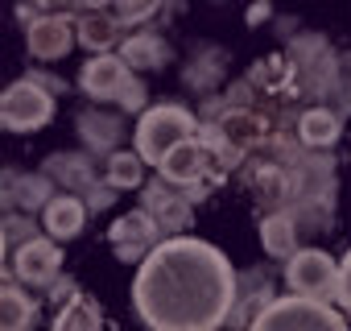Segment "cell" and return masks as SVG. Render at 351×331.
Wrapping results in <instances>:
<instances>
[{"mask_svg": "<svg viewBox=\"0 0 351 331\" xmlns=\"http://www.w3.org/2000/svg\"><path fill=\"white\" fill-rule=\"evenodd\" d=\"M79 87L99 100V104H116L124 112H141L145 108V83L136 79V71L120 58V54H95L83 62L79 71Z\"/></svg>", "mask_w": 351, "mask_h": 331, "instance_id": "cell-4", "label": "cell"}, {"mask_svg": "<svg viewBox=\"0 0 351 331\" xmlns=\"http://www.w3.org/2000/svg\"><path fill=\"white\" fill-rule=\"evenodd\" d=\"M50 195H54V183H50L46 174H17V170H0V207L42 212Z\"/></svg>", "mask_w": 351, "mask_h": 331, "instance_id": "cell-14", "label": "cell"}, {"mask_svg": "<svg viewBox=\"0 0 351 331\" xmlns=\"http://www.w3.org/2000/svg\"><path fill=\"white\" fill-rule=\"evenodd\" d=\"M99 327H104V310L91 294H71L54 315V331H99Z\"/></svg>", "mask_w": 351, "mask_h": 331, "instance_id": "cell-21", "label": "cell"}, {"mask_svg": "<svg viewBox=\"0 0 351 331\" xmlns=\"http://www.w3.org/2000/svg\"><path fill=\"white\" fill-rule=\"evenodd\" d=\"M124 25L112 9H79V21H75V42L91 54H108L116 42H120Z\"/></svg>", "mask_w": 351, "mask_h": 331, "instance_id": "cell-15", "label": "cell"}, {"mask_svg": "<svg viewBox=\"0 0 351 331\" xmlns=\"http://www.w3.org/2000/svg\"><path fill=\"white\" fill-rule=\"evenodd\" d=\"M0 265H5V224H0Z\"/></svg>", "mask_w": 351, "mask_h": 331, "instance_id": "cell-29", "label": "cell"}, {"mask_svg": "<svg viewBox=\"0 0 351 331\" xmlns=\"http://www.w3.org/2000/svg\"><path fill=\"white\" fill-rule=\"evenodd\" d=\"M161 5H165V0H112V13L120 17V25H141V21H149Z\"/></svg>", "mask_w": 351, "mask_h": 331, "instance_id": "cell-24", "label": "cell"}, {"mask_svg": "<svg viewBox=\"0 0 351 331\" xmlns=\"http://www.w3.org/2000/svg\"><path fill=\"white\" fill-rule=\"evenodd\" d=\"M157 174H161L165 183H173V187H182L186 199L195 203V199H203L211 187H219L223 166L207 153V145H203L199 133H195L191 141H178V145H173V149L157 161Z\"/></svg>", "mask_w": 351, "mask_h": 331, "instance_id": "cell-6", "label": "cell"}, {"mask_svg": "<svg viewBox=\"0 0 351 331\" xmlns=\"http://www.w3.org/2000/svg\"><path fill=\"white\" fill-rule=\"evenodd\" d=\"M157 240H161V228L153 224V216H149L145 207L124 212V216L108 228V244H112V253H116L124 265H136Z\"/></svg>", "mask_w": 351, "mask_h": 331, "instance_id": "cell-11", "label": "cell"}, {"mask_svg": "<svg viewBox=\"0 0 351 331\" xmlns=\"http://www.w3.org/2000/svg\"><path fill=\"white\" fill-rule=\"evenodd\" d=\"M79 137L87 145V153H112L116 141H120V120L108 116V112H83L79 116Z\"/></svg>", "mask_w": 351, "mask_h": 331, "instance_id": "cell-23", "label": "cell"}, {"mask_svg": "<svg viewBox=\"0 0 351 331\" xmlns=\"http://www.w3.org/2000/svg\"><path fill=\"white\" fill-rule=\"evenodd\" d=\"M285 286H289L293 294H306V298L335 302V286H339V261H335L326 249H298V253L285 261Z\"/></svg>", "mask_w": 351, "mask_h": 331, "instance_id": "cell-8", "label": "cell"}, {"mask_svg": "<svg viewBox=\"0 0 351 331\" xmlns=\"http://www.w3.org/2000/svg\"><path fill=\"white\" fill-rule=\"evenodd\" d=\"M42 174L50 183H58L62 191H75V195H83L95 183V170H91V157L87 153H50L46 166H42Z\"/></svg>", "mask_w": 351, "mask_h": 331, "instance_id": "cell-18", "label": "cell"}, {"mask_svg": "<svg viewBox=\"0 0 351 331\" xmlns=\"http://www.w3.org/2000/svg\"><path fill=\"white\" fill-rule=\"evenodd\" d=\"M343 75H347V83H339V91L347 95V112H351V58H343Z\"/></svg>", "mask_w": 351, "mask_h": 331, "instance_id": "cell-27", "label": "cell"}, {"mask_svg": "<svg viewBox=\"0 0 351 331\" xmlns=\"http://www.w3.org/2000/svg\"><path fill=\"white\" fill-rule=\"evenodd\" d=\"M298 240H302V228L293 220L289 207H273L265 220H261V244L273 261H289L298 253Z\"/></svg>", "mask_w": 351, "mask_h": 331, "instance_id": "cell-17", "label": "cell"}, {"mask_svg": "<svg viewBox=\"0 0 351 331\" xmlns=\"http://www.w3.org/2000/svg\"><path fill=\"white\" fill-rule=\"evenodd\" d=\"M54 120V91L29 75V79H17L0 91V128L9 133H38Z\"/></svg>", "mask_w": 351, "mask_h": 331, "instance_id": "cell-7", "label": "cell"}, {"mask_svg": "<svg viewBox=\"0 0 351 331\" xmlns=\"http://www.w3.org/2000/svg\"><path fill=\"white\" fill-rule=\"evenodd\" d=\"M289 67H293V83L302 100H330L343 83V58L330 50L326 38L318 34H298L289 42Z\"/></svg>", "mask_w": 351, "mask_h": 331, "instance_id": "cell-2", "label": "cell"}, {"mask_svg": "<svg viewBox=\"0 0 351 331\" xmlns=\"http://www.w3.org/2000/svg\"><path fill=\"white\" fill-rule=\"evenodd\" d=\"M141 207L153 216V224L161 228V236H178V232H186L191 220H195L186 191H182V187H173V183H165V179L141 187Z\"/></svg>", "mask_w": 351, "mask_h": 331, "instance_id": "cell-10", "label": "cell"}, {"mask_svg": "<svg viewBox=\"0 0 351 331\" xmlns=\"http://www.w3.org/2000/svg\"><path fill=\"white\" fill-rule=\"evenodd\" d=\"M62 273V249L58 240L50 236H25L13 253V277L21 286H34V290H46L54 286Z\"/></svg>", "mask_w": 351, "mask_h": 331, "instance_id": "cell-9", "label": "cell"}, {"mask_svg": "<svg viewBox=\"0 0 351 331\" xmlns=\"http://www.w3.org/2000/svg\"><path fill=\"white\" fill-rule=\"evenodd\" d=\"M38 323V302L21 286H0V331H25Z\"/></svg>", "mask_w": 351, "mask_h": 331, "instance_id": "cell-22", "label": "cell"}, {"mask_svg": "<svg viewBox=\"0 0 351 331\" xmlns=\"http://www.w3.org/2000/svg\"><path fill=\"white\" fill-rule=\"evenodd\" d=\"M87 203L75 195V191H62V195H50L46 207H42V228L50 240H75L87 224Z\"/></svg>", "mask_w": 351, "mask_h": 331, "instance_id": "cell-13", "label": "cell"}, {"mask_svg": "<svg viewBox=\"0 0 351 331\" xmlns=\"http://www.w3.org/2000/svg\"><path fill=\"white\" fill-rule=\"evenodd\" d=\"M104 183L116 191H141L145 187V157L136 149H112L104 166Z\"/></svg>", "mask_w": 351, "mask_h": 331, "instance_id": "cell-20", "label": "cell"}, {"mask_svg": "<svg viewBox=\"0 0 351 331\" xmlns=\"http://www.w3.org/2000/svg\"><path fill=\"white\" fill-rule=\"evenodd\" d=\"M25 46H29V54L38 62H58L75 46V21L66 13H38V17H29Z\"/></svg>", "mask_w": 351, "mask_h": 331, "instance_id": "cell-12", "label": "cell"}, {"mask_svg": "<svg viewBox=\"0 0 351 331\" xmlns=\"http://www.w3.org/2000/svg\"><path fill=\"white\" fill-rule=\"evenodd\" d=\"M199 133V116L186 112L182 104H153V108H141L136 116V153L145 157V166H157L178 141H191Z\"/></svg>", "mask_w": 351, "mask_h": 331, "instance_id": "cell-5", "label": "cell"}, {"mask_svg": "<svg viewBox=\"0 0 351 331\" xmlns=\"http://www.w3.org/2000/svg\"><path fill=\"white\" fill-rule=\"evenodd\" d=\"M34 9L38 13H66V9H75V0H34Z\"/></svg>", "mask_w": 351, "mask_h": 331, "instance_id": "cell-26", "label": "cell"}, {"mask_svg": "<svg viewBox=\"0 0 351 331\" xmlns=\"http://www.w3.org/2000/svg\"><path fill=\"white\" fill-rule=\"evenodd\" d=\"M75 9H112V0H75Z\"/></svg>", "mask_w": 351, "mask_h": 331, "instance_id": "cell-28", "label": "cell"}, {"mask_svg": "<svg viewBox=\"0 0 351 331\" xmlns=\"http://www.w3.org/2000/svg\"><path fill=\"white\" fill-rule=\"evenodd\" d=\"M252 327L256 331H343L347 315L322 298H306L289 290V298H269L252 315Z\"/></svg>", "mask_w": 351, "mask_h": 331, "instance_id": "cell-3", "label": "cell"}, {"mask_svg": "<svg viewBox=\"0 0 351 331\" xmlns=\"http://www.w3.org/2000/svg\"><path fill=\"white\" fill-rule=\"evenodd\" d=\"M120 58L141 75V71H161L169 67V46L157 38V34H128L120 42Z\"/></svg>", "mask_w": 351, "mask_h": 331, "instance_id": "cell-19", "label": "cell"}, {"mask_svg": "<svg viewBox=\"0 0 351 331\" xmlns=\"http://www.w3.org/2000/svg\"><path fill=\"white\" fill-rule=\"evenodd\" d=\"M236 298L232 261L199 236H161L141 261L132 306L153 331H211L228 323Z\"/></svg>", "mask_w": 351, "mask_h": 331, "instance_id": "cell-1", "label": "cell"}, {"mask_svg": "<svg viewBox=\"0 0 351 331\" xmlns=\"http://www.w3.org/2000/svg\"><path fill=\"white\" fill-rule=\"evenodd\" d=\"M293 133H298V145L302 149H330L343 137V116L330 112L326 104H314V108H306L298 116V128Z\"/></svg>", "mask_w": 351, "mask_h": 331, "instance_id": "cell-16", "label": "cell"}, {"mask_svg": "<svg viewBox=\"0 0 351 331\" xmlns=\"http://www.w3.org/2000/svg\"><path fill=\"white\" fill-rule=\"evenodd\" d=\"M335 302H339V310L347 315V323H351V249H347V257L339 261V286H335Z\"/></svg>", "mask_w": 351, "mask_h": 331, "instance_id": "cell-25", "label": "cell"}]
</instances>
